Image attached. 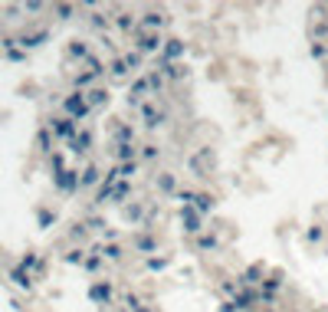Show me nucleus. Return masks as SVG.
I'll use <instances>...</instances> for the list:
<instances>
[{"mask_svg":"<svg viewBox=\"0 0 328 312\" xmlns=\"http://www.w3.org/2000/svg\"><path fill=\"white\" fill-rule=\"evenodd\" d=\"M62 112H66V119H72L76 125L79 122H86L89 119V102H86V92H72V95H66L62 99Z\"/></svg>","mask_w":328,"mask_h":312,"instance_id":"nucleus-1","label":"nucleus"},{"mask_svg":"<svg viewBox=\"0 0 328 312\" xmlns=\"http://www.w3.org/2000/svg\"><path fill=\"white\" fill-rule=\"evenodd\" d=\"M177 200H184L187 207H194L197 214H210L213 211V197L210 194H191V191H177Z\"/></svg>","mask_w":328,"mask_h":312,"instance_id":"nucleus-2","label":"nucleus"},{"mask_svg":"<svg viewBox=\"0 0 328 312\" xmlns=\"http://www.w3.org/2000/svg\"><path fill=\"white\" fill-rule=\"evenodd\" d=\"M50 131H53V138H62V142H72L76 135H79V125H76L72 119H50Z\"/></svg>","mask_w":328,"mask_h":312,"instance_id":"nucleus-3","label":"nucleus"},{"mask_svg":"<svg viewBox=\"0 0 328 312\" xmlns=\"http://www.w3.org/2000/svg\"><path fill=\"white\" fill-rule=\"evenodd\" d=\"M187 168L194 171V175H210V168H213V151L210 148H200L197 155H191V161H187Z\"/></svg>","mask_w":328,"mask_h":312,"instance_id":"nucleus-4","label":"nucleus"},{"mask_svg":"<svg viewBox=\"0 0 328 312\" xmlns=\"http://www.w3.org/2000/svg\"><path fill=\"white\" fill-rule=\"evenodd\" d=\"M135 46H138V53H155L158 46H161V37H158V33H148V30H138Z\"/></svg>","mask_w":328,"mask_h":312,"instance_id":"nucleus-5","label":"nucleus"},{"mask_svg":"<svg viewBox=\"0 0 328 312\" xmlns=\"http://www.w3.org/2000/svg\"><path fill=\"white\" fill-rule=\"evenodd\" d=\"M53 181H56V187H59L62 194H72V191H79V171H69L66 168V171H59Z\"/></svg>","mask_w":328,"mask_h":312,"instance_id":"nucleus-6","label":"nucleus"},{"mask_svg":"<svg viewBox=\"0 0 328 312\" xmlns=\"http://www.w3.org/2000/svg\"><path fill=\"white\" fill-rule=\"evenodd\" d=\"M86 102H89V109H102V106H108V89L92 86V89L86 92Z\"/></svg>","mask_w":328,"mask_h":312,"instance_id":"nucleus-7","label":"nucleus"},{"mask_svg":"<svg viewBox=\"0 0 328 312\" xmlns=\"http://www.w3.org/2000/svg\"><path fill=\"white\" fill-rule=\"evenodd\" d=\"M92 148V131H79V135L72 138V142H69V151H76V155H86V151Z\"/></svg>","mask_w":328,"mask_h":312,"instance_id":"nucleus-8","label":"nucleus"},{"mask_svg":"<svg viewBox=\"0 0 328 312\" xmlns=\"http://www.w3.org/2000/svg\"><path fill=\"white\" fill-rule=\"evenodd\" d=\"M89 299L92 302H112V283H105V280L95 283V286L89 289Z\"/></svg>","mask_w":328,"mask_h":312,"instance_id":"nucleus-9","label":"nucleus"},{"mask_svg":"<svg viewBox=\"0 0 328 312\" xmlns=\"http://www.w3.org/2000/svg\"><path fill=\"white\" fill-rule=\"evenodd\" d=\"M180 220H184V230H187V233H197V230H200V214L194 211V207H184Z\"/></svg>","mask_w":328,"mask_h":312,"instance_id":"nucleus-10","label":"nucleus"},{"mask_svg":"<svg viewBox=\"0 0 328 312\" xmlns=\"http://www.w3.org/2000/svg\"><path fill=\"white\" fill-rule=\"evenodd\" d=\"M10 280H13V286H20V289H33V276L26 273L23 266H13L10 269Z\"/></svg>","mask_w":328,"mask_h":312,"instance_id":"nucleus-11","label":"nucleus"},{"mask_svg":"<svg viewBox=\"0 0 328 312\" xmlns=\"http://www.w3.org/2000/svg\"><path fill=\"white\" fill-rule=\"evenodd\" d=\"M180 56H184V43H180V40H167L161 62H174V59H180Z\"/></svg>","mask_w":328,"mask_h":312,"instance_id":"nucleus-12","label":"nucleus"},{"mask_svg":"<svg viewBox=\"0 0 328 312\" xmlns=\"http://www.w3.org/2000/svg\"><path fill=\"white\" fill-rule=\"evenodd\" d=\"M167 23V17H161V13H144L141 17V23H138V30H158V26H164Z\"/></svg>","mask_w":328,"mask_h":312,"instance_id":"nucleus-13","label":"nucleus"},{"mask_svg":"<svg viewBox=\"0 0 328 312\" xmlns=\"http://www.w3.org/2000/svg\"><path fill=\"white\" fill-rule=\"evenodd\" d=\"M37 148L46 151V155H53V131H50V125H43V128L37 131Z\"/></svg>","mask_w":328,"mask_h":312,"instance_id":"nucleus-14","label":"nucleus"},{"mask_svg":"<svg viewBox=\"0 0 328 312\" xmlns=\"http://www.w3.org/2000/svg\"><path fill=\"white\" fill-rule=\"evenodd\" d=\"M148 89H151L148 79H135V82H131V95H128L131 106H138V99H144V95H148Z\"/></svg>","mask_w":328,"mask_h":312,"instance_id":"nucleus-15","label":"nucleus"},{"mask_svg":"<svg viewBox=\"0 0 328 312\" xmlns=\"http://www.w3.org/2000/svg\"><path fill=\"white\" fill-rule=\"evenodd\" d=\"M43 40H50V33H46V30H43V33H30V37L23 33V37H17V43L23 46V50H33V46H40Z\"/></svg>","mask_w":328,"mask_h":312,"instance_id":"nucleus-16","label":"nucleus"},{"mask_svg":"<svg viewBox=\"0 0 328 312\" xmlns=\"http://www.w3.org/2000/svg\"><path fill=\"white\" fill-rule=\"evenodd\" d=\"M99 175H102V171L95 168V164H89V168H82V171H79V187H92L95 181H99Z\"/></svg>","mask_w":328,"mask_h":312,"instance_id":"nucleus-17","label":"nucleus"},{"mask_svg":"<svg viewBox=\"0 0 328 312\" xmlns=\"http://www.w3.org/2000/svg\"><path fill=\"white\" fill-rule=\"evenodd\" d=\"M135 155H138V151H135V145H131V142H125V145H115V158H118L122 164L135 161Z\"/></svg>","mask_w":328,"mask_h":312,"instance_id":"nucleus-18","label":"nucleus"},{"mask_svg":"<svg viewBox=\"0 0 328 312\" xmlns=\"http://www.w3.org/2000/svg\"><path fill=\"white\" fill-rule=\"evenodd\" d=\"M20 266H23V269H26V273H30V276H33V273H43V260H40L37 253H26L23 260H20Z\"/></svg>","mask_w":328,"mask_h":312,"instance_id":"nucleus-19","label":"nucleus"},{"mask_svg":"<svg viewBox=\"0 0 328 312\" xmlns=\"http://www.w3.org/2000/svg\"><path fill=\"white\" fill-rule=\"evenodd\" d=\"M256 299H263V296H260V293H253V289H246V293H240V296L233 299V306H236V309H249Z\"/></svg>","mask_w":328,"mask_h":312,"instance_id":"nucleus-20","label":"nucleus"},{"mask_svg":"<svg viewBox=\"0 0 328 312\" xmlns=\"http://www.w3.org/2000/svg\"><path fill=\"white\" fill-rule=\"evenodd\" d=\"M128 191H131V184H128V181H118L115 187H112V197H108V200H112V204H122V200L128 197Z\"/></svg>","mask_w":328,"mask_h":312,"instance_id":"nucleus-21","label":"nucleus"},{"mask_svg":"<svg viewBox=\"0 0 328 312\" xmlns=\"http://www.w3.org/2000/svg\"><path fill=\"white\" fill-rule=\"evenodd\" d=\"M108 73L115 76V79H122V76H128V62H125V56H115L108 62Z\"/></svg>","mask_w":328,"mask_h":312,"instance_id":"nucleus-22","label":"nucleus"},{"mask_svg":"<svg viewBox=\"0 0 328 312\" xmlns=\"http://www.w3.org/2000/svg\"><path fill=\"white\" fill-rule=\"evenodd\" d=\"M141 115H144V125H151V128H158V125L164 122V115H161V112H155L151 106H141Z\"/></svg>","mask_w":328,"mask_h":312,"instance_id":"nucleus-23","label":"nucleus"},{"mask_svg":"<svg viewBox=\"0 0 328 312\" xmlns=\"http://www.w3.org/2000/svg\"><path fill=\"white\" fill-rule=\"evenodd\" d=\"M69 56L89 59V56H92V53H89V43H82V40H72V43H69Z\"/></svg>","mask_w":328,"mask_h":312,"instance_id":"nucleus-24","label":"nucleus"},{"mask_svg":"<svg viewBox=\"0 0 328 312\" xmlns=\"http://www.w3.org/2000/svg\"><path fill=\"white\" fill-rule=\"evenodd\" d=\"M161 69L171 79H180V76H187V66H180V62H161Z\"/></svg>","mask_w":328,"mask_h":312,"instance_id":"nucleus-25","label":"nucleus"},{"mask_svg":"<svg viewBox=\"0 0 328 312\" xmlns=\"http://www.w3.org/2000/svg\"><path fill=\"white\" fill-rule=\"evenodd\" d=\"M115 168H118V181H128V178H131V175H135V171H138V161H128V164H115Z\"/></svg>","mask_w":328,"mask_h":312,"instance_id":"nucleus-26","label":"nucleus"},{"mask_svg":"<svg viewBox=\"0 0 328 312\" xmlns=\"http://www.w3.org/2000/svg\"><path fill=\"white\" fill-rule=\"evenodd\" d=\"M95 253H99V256H105V260H118V256H122V247H118V244H108V247L95 250Z\"/></svg>","mask_w":328,"mask_h":312,"instance_id":"nucleus-27","label":"nucleus"},{"mask_svg":"<svg viewBox=\"0 0 328 312\" xmlns=\"http://www.w3.org/2000/svg\"><path fill=\"white\" fill-rule=\"evenodd\" d=\"M240 283H243V286H253V283H260V266H249L246 273L240 276Z\"/></svg>","mask_w":328,"mask_h":312,"instance_id":"nucleus-28","label":"nucleus"},{"mask_svg":"<svg viewBox=\"0 0 328 312\" xmlns=\"http://www.w3.org/2000/svg\"><path fill=\"white\" fill-rule=\"evenodd\" d=\"M50 168H53V175H59V171H66V158H62L59 151H53V155H50Z\"/></svg>","mask_w":328,"mask_h":312,"instance_id":"nucleus-29","label":"nucleus"},{"mask_svg":"<svg viewBox=\"0 0 328 312\" xmlns=\"http://www.w3.org/2000/svg\"><path fill=\"white\" fill-rule=\"evenodd\" d=\"M82 266H86V269H89V273H95V269H99V266H102V256H99V253H92V256H86V263H82Z\"/></svg>","mask_w":328,"mask_h":312,"instance_id":"nucleus-30","label":"nucleus"},{"mask_svg":"<svg viewBox=\"0 0 328 312\" xmlns=\"http://www.w3.org/2000/svg\"><path fill=\"white\" fill-rule=\"evenodd\" d=\"M135 247L141 250V253H151V250H155V240H151V237H138V240H135Z\"/></svg>","mask_w":328,"mask_h":312,"instance_id":"nucleus-31","label":"nucleus"},{"mask_svg":"<svg viewBox=\"0 0 328 312\" xmlns=\"http://www.w3.org/2000/svg\"><path fill=\"white\" fill-rule=\"evenodd\" d=\"M125 220H141V204H131V207H125Z\"/></svg>","mask_w":328,"mask_h":312,"instance_id":"nucleus-32","label":"nucleus"},{"mask_svg":"<svg viewBox=\"0 0 328 312\" xmlns=\"http://www.w3.org/2000/svg\"><path fill=\"white\" fill-rule=\"evenodd\" d=\"M115 23L122 26V30H131V26H135V17H131V13H122V17H118Z\"/></svg>","mask_w":328,"mask_h":312,"instance_id":"nucleus-33","label":"nucleus"},{"mask_svg":"<svg viewBox=\"0 0 328 312\" xmlns=\"http://www.w3.org/2000/svg\"><path fill=\"white\" fill-rule=\"evenodd\" d=\"M158 187L161 191H174V175H161L158 178Z\"/></svg>","mask_w":328,"mask_h":312,"instance_id":"nucleus-34","label":"nucleus"},{"mask_svg":"<svg viewBox=\"0 0 328 312\" xmlns=\"http://www.w3.org/2000/svg\"><path fill=\"white\" fill-rule=\"evenodd\" d=\"M66 263H86V253H82V250H69V253H66Z\"/></svg>","mask_w":328,"mask_h":312,"instance_id":"nucleus-35","label":"nucleus"},{"mask_svg":"<svg viewBox=\"0 0 328 312\" xmlns=\"http://www.w3.org/2000/svg\"><path fill=\"white\" fill-rule=\"evenodd\" d=\"M125 62H128V69H138V66H141V53H128V56H125Z\"/></svg>","mask_w":328,"mask_h":312,"instance_id":"nucleus-36","label":"nucleus"},{"mask_svg":"<svg viewBox=\"0 0 328 312\" xmlns=\"http://www.w3.org/2000/svg\"><path fill=\"white\" fill-rule=\"evenodd\" d=\"M56 13H59V20H69L72 17V7L69 4H56Z\"/></svg>","mask_w":328,"mask_h":312,"instance_id":"nucleus-37","label":"nucleus"},{"mask_svg":"<svg viewBox=\"0 0 328 312\" xmlns=\"http://www.w3.org/2000/svg\"><path fill=\"white\" fill-rule=\"evenodd\" d=\"M141 158H144V161L158 158V145H144V148H141Z\"/></svg>","mask_w":328,"mask_h":312,"instance_id":"nucleus-38","label":"nucleus"},{"mask_svg":"<svg viewBox=\"0 0 328 312\" xmlns=\"http://www.w3.org/2000/svg\"><path fill=\"white\" fill-rule=\"evenodd\" d=\"M69 237H72V240H82V237H86V224H76L72 230H69Z\"/></svg>","mask_w":328,"mask_h":312,"instance_id":"nucleus-39","label":"nucleus"},{"mask_svg":"<svg viewBox=\"0 0 328 312\" xmlns=\"http://www.w3.org/2000/svg\"><path fill=\"white\" fill-rule=\"evenodd\" d=\"M167 266V260H161V256H151L148 260V269H164Z\"/></svg>","mask_w":328,"mask_h":312,"instance_id":"nucleus-40","label":"nucleus"},{"mask_svg":"<svg viewBox=\"0 0 328 312\" xmlns=\"http://www.w3.org/2000/svg\"><path fill=\"white\" fill-rule=\"evenodd\" d=\"M92 26H95V30H102V26H108V20L102 17V13H92Z\"/></svg>","mask_w":328,"mask_h":312,"instance_id":"nucleus-41","label":"nucleus"},{"mask_svg":"<svg viewBox=\"0 0 328 312\" xmlns=\"http://www.w3.org/2000/svg\"><path fill=\"white\" fill-rule=\"evenodd\" d=\"M53 220H56V217H53V214H50V211H40V227H50V224H53Z\"/></svg>","mask_w":328,"mask_h":312,"instance_id":"nucleus-42","label":"nucleus"},{"mask_svg":"<svg viewBox=\"0 0 328 312\" xmlns=\"http://www.w3.org/2000/svg\"><path fill=\"white\" fill-rule=\"evenodd\" d=\"M7 59H10V62H20V59H26V53L23 50H10V53H7Z\"/></svg>","mask_w":328,"mask_h":312,"instance_id":"nucleus-43","label":"nucleus"},{"mask_svg":"<svg viewBox=\"0 0 328 312\" xmlns=\"http://www.w3.org/2000/svg\"><path fill=\"white\" fill-rule=\"evenodd\" d=\"M148 82H151V89H155V92L161 89V76H158V73H151V76H148Z\"/></svg>","mask_w":328,"mask_h":312,"instance_id":"nucleus-44","label":"nucleus"},{"mask_svg":"<svg viewBox=\"0 0 328 312\" xmlns=\"http://www.w3.org/2000/svg\"><path fill=\"white\" fill-rule=\"evenodd\" d=\"M200 247H204V250H210V247H217V237H200Z\"/></svg>","mask_w":328,"mask_h":312,"instance_id":"nucleus-45","label":"nucleus"},{"mask_svg":"<svg viewBox=\"0 0 328 312\" xmlns=\"http://www.w3.org/2000/svg\"><path fill=\"white\" fill-rule=\"evenodd\" d=\"M23 10H30V13H40V10H43V4H37V0H30V4H26Z\"/></svg>","mask_w":328,"mask_h":312,"instance_id":"nucleus-46","label":"nucleus"},{"mask_svg":"<svg viewBox=\"0 0 328 312\" xmlns=\"http://www.w3.org/2000/svg\"><path fill=\"white\" fill-rule=\"evenodd\" d=\"M135 312H151V309H148V306H138V309H135Z\"/></svg>","mask_w":328,"mask_h":312,"instance_id":"nucleus-47","label":"nucleus"}]
</instances>
